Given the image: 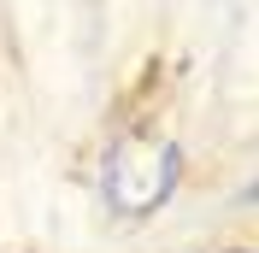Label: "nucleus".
<instances>
[{
    "label": "nucleus",
    "mask_w": 259,
    "mask_h": 253,
    "mask_svg": "<svg viewBox=\"0 0 259 253\" xmlns=\"http://www.w3.org/2000/svg\"><path fill=\"white\" fill-rule=\"evenodd\" d=\"M177 183V147L153 136H124L106 153V194L118 212H153Z\"/></svg>",
    "instance_id": "nucleus-1"
}]
</instances>
